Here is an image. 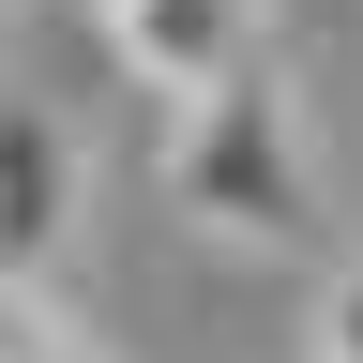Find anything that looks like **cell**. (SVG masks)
Returning <instances> with one entry per match:
<instances>
[{"label": "cell", "mask_w": 363, "mask_h": 363, "mask_svg": "<svg viewBox=\"0 0 363 363\" xmlns=\"http://www.w3.org/2000/svg\"><path fill=\"white\" fill-rule=\"evenodd\" d=\"M167 212L227 257H318L333 242V197H318V136L288 106V76L242 61L227 91L167 106Z\"/></svg>", "instance_id": "obj_1"}, {"label": "cell", "mask_w": 363, "mask_h": 363, "mask_svg": "<svg viewBox=\"0 0 363 363\" xmlns=\"http://www.w3.org/2000/svg\"><path fill=\"white\" fill-rule=\"evenodd\" d=\"M0 363H45V348H30V333H0Z\"/></svg>", "instance_id": "obj_5"}, {"label": "cell", "mask_w": 363, "mask_h": 363, "mask_svg": "<svg viewBox=\"0 0 363 363\" xmlns=\"http://www.w3.org/2000/svg\"><path fill=\"white\" fill-rule=\"evenodd\" d=\"M91 30H106V61L136 91H167V106H197V91H227L272 45V0H91Z\"/></svg>", "instance_id": "obj_3"}, {"label": "cell", "mask_w": 363, "mask_h": 363, "mask_svg": "<svg viewBox=\"0 0 363 363\" xmlns=\"http://www.w3.org/2000/svg\"><path fill=\"white\" fill-rule=\"evenodd\" d=\"M76 197H91V152L45 91H0V303H30L45 272L76 257Z\"/></svg>", "instance_id": "obj_2"}, {"label": "cell", "mask_w": 363, "mask_h": 363, "mask_svg": "<svg viewBox=\"0 0 363 363\" xmlns=\"http://www.w3.org/2000/svg\"><path fill=\"white\" fill-rule=\"evenodd\" d=\"M303 363H363V257L318 272V303H303Z\"/></svg>", "instance_id": "obj_4"}]
</instances>
